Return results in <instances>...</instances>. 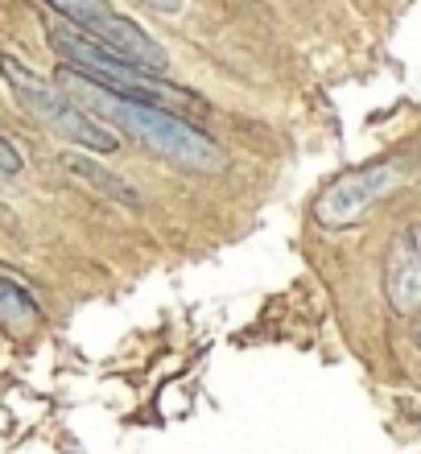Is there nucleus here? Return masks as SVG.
Here are the masks:
<instances>
[{
  "mask_svg": "<svg viewBox=\"0 0 421 454\" xmlns=\"http://www.w3.org/2000/svg\"><path fill=\"white\" fill-rule=\"evenodd\" d=\"M62 87L79 91L104 120L121 124V129L129 132V137H136L149 153L166 157L174 166L194 169V174H215V169L223 166V149H219L203 129L186 124V120L174 116L169 108L121 99V96H112V91H104L99 83H91V79H83V74H74V71H62Z\"/></svg>",
  "mask_w": 421,
  "mask_h": 454,
  "instance_id": "obj_1",
  "label": "nucleus"
},
{
  "mask_svg": "<svg viewBox=\"0 0 421 454\" xmlns=\"http://www.w3.org/2000/svg\"><path fill=\"white\" fill-rule=\"evenodd\" d=\"M0 79L9 83V91L17 96L25 112H34L50 132H58L62 141L71 145H83V149H96V153H116V132L96 124V120L87 116L71 96H66V87L62 83H50L34 67H25L17 54H0Z\"/></svg>",
  "mask_w": 421,
  "mask_h": 454,
  "instance_id": "obj_2",
  "label": "nucleus"
},
{
  "mask_svg": "<svg viewBox=\"0 0 421 454\" xmlns=\"http://www.w3.org/2000/svg\"><path fill=\"white\" fill-rule=\"evenodd\" d=\"M50 9L58 12L62 21H71V29L87 34L99 46L116 50L121 59H129L141 74H161L169 67L166 50L157 46L153 37L136 29L124 12H116L108 0H46Z\"/></svg>",
  "mask_w": 421,
  "mask_h": 454,
  "instance_id": "obj_3",
  "label": "nucleus"
},
{
  "mask_svg": "<svg viewBox=\"0 0 421 454\" xmlns=\"http://www.w3.org/2000/svg\"><path fill=\"white\" fill-rule=\"evenodd\" d=\"M397 182H401L397 161H376V166L347 169V174H339V178L318 194V203H314V219H318L326 231L351 227L372 203H380L385 194L397 191Z\"/></svg>",
  "mask_w": 421,
  "mask_h": 454,
  "instance_id": "obj_4",
  "label": "nucleus"
},
{
  "mask_svg": "<svg viewBox=\"0 0 421 454\" xmlns=\"http://www.w3.org/2000/svg\"><path fill=\"white\" fill-rule=\"evenodd\" d=\"M385 294H388V306L405 318L421 310V261L413 256V248L401 239L393 244L388 252V269H385Z\"/></svg>",
  "mask_w": 421,
  "mask_h": 454,
  "instance_id": "obj_5",
  "label": "nucleus"
},
{
  "mask_svg": "<svg viewBox=\"0 0 421 454\" xmlns=\"http://www.w3.org/2000/svg\"><path fill=\"white\" fill-rule=\"evenodd\" d=\"M42 323V310H37V301L29 298V289L21 281H12V277L0 273V326H9V331H29V326Z\"/></svg>",
  "mask_w": 421,
  "mask_h": 454,
  "instance_id": "obj_6",
  "label": "nucleus"
},
{
  "mask_svg": "<svg viewBox=\"0 0 421 454\" xmlns=\"http://www.w3.org/2000/svg\"><path fill=\"white\" fill-rule=\"evenodd\" d=\"M66 166L79 174V178H87L91 186H99V191L108 194V199H116V203H124V207H136L141 199H136V191L129 186V182H121L116 174H108V169H99V166H91V161H83V157H71Z\"/></svg>",
  "mask_w": 421,
  "mask_h": 454,
  "instance_id": "obj_7",
  "label": "nucleus"
},
{
  "mask_svg": "<svg viewBox=\"0 0 421 454\" xmlns=\"http://www.w3.org/2000/svg\"><path fill=\"white\" fill-rule=\"evenodd\" d=\"M17 169H21V157L9 145V137H0V174H17Z\"/></svg>",
  "mask_w": 421,
  "mask_h": 454,
  "instance_id": "obj_8",
  "label": "nucleus"
},
{
  "mask_svg": "<svg viewBox=\"0 0 421 454\" xmlns=\"http://www.w3.org/2000/svg\"><path fill=\"white\" fill-rule=\"evenodd\" d=\"M405 244H409V248H413V256H417V261H421V223H413L409 231H405Z\"/></svg>",
  "mask_w": 421,
  "mask_h": 454,
  "instance_id": "obj_9",
  "label": "nucleus"
},
{
  "mask_svg": "<svg viewBox=\"0 0 421 454\" xmlns=\"http://www.w3.org/2000/svg\"><path fill=\"white\" fill-rule=\"evenodd\" d=\"M149 9H157V12H178L182 9V0H144Z\"/></svg>",
  "mask_w": 421,
  "mask_h": 454,
  "instance_id": "obj_10",
  "label": "nucleus"
},
{
  "mask_svg": "<svg viewBox=\"0 0 421 454\" xmlns=\"http://www.w3.org/2000/svg\"><path fill=\"white\" fill-rule=\"evenodd\" d=\"M417 347H421V326H417Z\"/></svg>",
  "mask_w": 421,
  "mask_h": 454,
  "instance_id": "obj_11",
  "label": "nucleus"
}]
</instances>
